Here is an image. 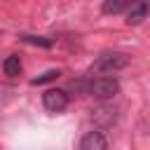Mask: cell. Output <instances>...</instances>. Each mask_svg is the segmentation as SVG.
Listing matches in <instances>:
<instances>
[{
	"instance_id": "6da1fadb",
	"label": "cell",
	"mask_w": 150,
	"mask_h": 150,
	"mask_svg": "<svg viewBox=\"0 0 150 150\" xmlns=\"http://www.w3.org/2000/svg\"><path fill=\"white\" fill-rule=\"evenodd\" d=\"M87 94L96 101H110L120 94V82L115 77H96L87 84Z\"/></svg>"
},
{
	"instance_id": "7a4b0ae2",
	"label": "cell",
	"mask_w": 150,
	"mask_h": 150,
	"mask_svg": "<svg viewBox=\"0 0 150 150\" xmlns=\"http://www.w3.org/2000/svg\"><path fill=\"white\" fill-rule=\"evenodd\" d=\"M127 63H129L127 54H122V52H105V54L96 56V61L91 63V70H96V73H115V70H122Z\"/></svg>"
},
{
	"instance_id": "3957f363",
	"label": "cell",
	"mask_w": 150,
	"mask_h": 150,
	"mask_svg": "<svg viewBox=\"0 0 150 150\" xmlns=\"http://www.w3.org/2000/svg\"><path fill=\"white\" fill-rule=\"evenodd\" d=\"M42 105L52 112H61L68 108V94L63 89H47L42 94Z\"/></svg>"
},
{
	"instance_id": "277c9868",
	"label": "cell",
	"mask_w": 150,
	"mask_h": 150,
	"mask_svg": "<svg viewBox=\"0 0 150 150\" xmlns=\"http://www.w3.org/2000/svg\"><path fill=\"white\" fill-rule=\"evenodd\" d=\"M80 150H108V138L101 131H87L80 141Z\"/></svg>"
},
{
	"instance_id": "5b68a950",
	"label": "cell",
	"mask_w": 150,
	"mask_h": 150,
	"mask_svg": "<svg viewBox=\"0 0 150 150\" xmlns=\"http://www.w3.org/2000/svg\"><path fill=\"white\" fill-rule=\"evenodd\" d=\"M148 16H150V0H141L136 7L129 9V19H127V23H129V26H138V23H143Z\"/></svg>"
},
{
	"instance_id": "8992f818",
	"label": "cell",
	"mask_w": 150,
	"mask_h": 150,
	"mask_svg": "<svg viewBox=\"0 0 150 150\" xmlns=\"http://www.w3.org/2000/svg\"><path fill=\"white\" fill-rule=\"evenodd\" d=\"M141 0H105L101 5V12L103 14H120V12H127L131 7H136Z\"/></svg>"
},
{
	"instance_id": "52a82bcc",
	"label": "cell",
	"mask_w": 150,
	"mask_h": 150,
	"mask_svg": "<svg viewBox=\"0 0 150 150\" xmlns=\"http://www.w3.org/2000/svg\"><path fill=\"white\" fill-rule=\"evenodd\" d=\"M2 70H5V75L16 77V75L21 73V56H19V54H9V56L2 61Z\"/></svg>"
},
{
	"instance_id": "ba28073f",
	"label": "cell",
	"mask_w": 150,
	"mask_h": 150,
	"mask_svg": "<svg viewBox=\"0 0 150 150\" xmlns=\"http://www.w3.org/2000/svg\"><path fill=\"white\" fill-rule=\"evenodd\" d=\"M59 75H61L59 70H47V73H42V75L33 77V80H30V84H45V82H52V80H56Z\"/></svg>"
},
{
	"instance_id": "9c48e42d",
	"label": "cell",
	"mask_w": 150,
	"mask_h": 150,
	"mask_svg": "<svg viewBox=\"0 0 150 150\" xmlns=\"http://www.w3.org/2000/svg\"><path fill=\"white\" fill-rule=\"evenodd\" d=\"M23 42L28 45H38V47H52V40L49 38H35V35H21Z\"/></svg>"
}]
</instances>
